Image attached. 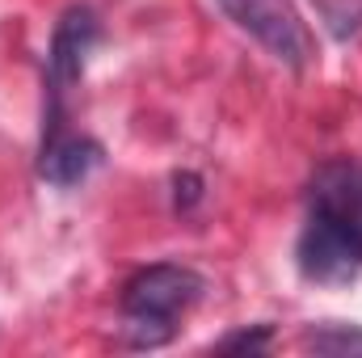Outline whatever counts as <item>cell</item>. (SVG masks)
I'll return each mask as SVG.
<instances>
[{
    "label": "cell",
    "mask_w": 362,
    "mask_h": 358,
    "mask_svg": "<svg viewBox=\"0 0 362 358\" xmlns=\"http://www.w3.org/2000/svg\"><path fill=\"white\" fill-rule=\"evenodd\" d=\"M219 8L249 38H257L278 64H286V68H303L308 64L312 38H308V25L299 21L291 0H219Z\"/></svg>",
    "instance_id": "6da1fadb"
},
{
    "label": "cell",
    "mask_w": 362,
    "mask_h": 358,
    "mask_svg": "<svg viewBox=\"0 0 362 358\" xmlns=\"http://www.w3.org/2000/svg\"><path fill=\"white\" fill-rule=\"evenodd\" d=\"M299 270L316 282L354 278L362 270V232L329 219V215H312L299 236Z\"/></svg>",
    "instance_id": "7a4b0ae2"
},
{
    "label": "cell",
    "mask_w": 362,
    "mask_h": 358,
    "mask_svg": "<svg viewBox=\"0 0 362 358\" xmlns=\"http://www.w3.org/2000/svg\"><path fill=\"white\" fill-rule=\"evenodd\" d=\"M202 291L198 274L185 266H152L144 274H135L127 282V295H122V308L131 321L139 325H165L173 321L181 308L194 304V295Z\"/></svg>",
    "instance_id": "3957f363"
},
{
    "label": "cell",
    "mask_w": 362,
    "mask_h": 358,
    "mask_svg": "<svg viewBox=\"0 0 362 358\" xmlns=\"http://www.w3.org/2000/svg\"><path fill=\"white\" fill-rule=\"evenodd\" d=\"M312 215H329L346 228L362 232V169L333 161L312 181Z\"/></svg>",
    "instance_id": "277c9868"
},
{
    "label": "cell",
    "mask_w": 362,
    "mask_h": 358,
    "mask_svg": "<svg viewBox=\"0 0 362 358\" xmlns=\"http://www.w3.org/2000/svg\"><path fill=\"white\" fill-rule=\"evenodd\" d=\"M93 38H97V21H93L89 8H68L51 34V72L55 81H76L81 68H85V55H89Z\"/></svg>",
    "instance_id": "5b68a950"
},
{
    "label": "cell",
    "mask_w": 362,
    "mask_h": 358,
    "mask_svg": "<svg viewBox=\"0 0 362 358\" xmlns=\"http://www.w3.org/2000/svg\"><path fill=\"white\" fill-rule=\"evenodd\" d=\"M101 161V148L85 139V135H59L47 144L42 152V178L55 181V185H76L81 178H89V169H97Z\"/></svg>",
    "instance_id": "8992f818"
},
{
    "label": "cell",
    "mask_w": 362,
    "mask_h": 358,
    "mask_svg": "<svg viewBox=\"0 0 362 358\" xmlns=\"http://www.w3.org/2000/svg\"><path fill=\"white\" fill-rule=\"evenodd\" d=\"M303 346L316 354H362V329L358 325H325V329H312Z\"/></svg>",
    "instance_id": "52a82bcc"
},
{
    "label": "cell",
    "mask_w": 362,
    "mask_h": 358,
    "mask_svg": "<svg viewBox=\"0 0 362 358\" xmlns=\"http://www.w3.org/2000/svg\"><path fill=\"white\" fill-rule=\"evenodd\" d=\"M270 342V329H253V333H232L219 342V350H262Z\"/></svg>",
    "instance_id": "ba28073f"
},
{
    "label": "cell",
    "mask_w": 362,
    "mask_h": 358,
    "mask_svg": "<svg viewBox=\"0 0 362 358\" xmlns=\"http://www.w3.org/2000/svg\"><path fill=\"white\" fill-rule=\"evenodd\" d=\"M198 185H202V181L194 178V173L177 178V207H194V202H198Z\"/></svg>",
    "instance_id": "9c48e42d"
}]
</instances>
